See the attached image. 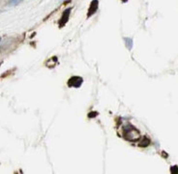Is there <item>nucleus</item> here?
Returning a JSON list of instances; mask_svg holds the SVG:
<instances>
[{"label":"nucleus","instance_id":"obj_3","mask_svg":"<svg viewBox=\"0 0 178 174\" xmlns=\"http://www.w3.org/2000/svg\"><path fill=\"white\" fill-rule=\"evenodd\" d=\"M72 9L71 8H68L67 10H65L62 14V16H61L60 20H59V26L62 27L63 25H65V24L68 23L69 20V18H70V13H71Z\"/></svg>","mask_w":178,"mask_h":174},{"label":"nucleus","instance_id":"obj_6","mask_svg":"<svg viewBox=\"0 0 178 174\" xmlns=\"http://www.w3.org/2000/svg\"><path fill=\"white\" fill-rule=\"evenodd\" d=\"M124 41H125V45H126V48L128 49H132L133 45H134L133 39L132 38H124Z\"/></svg>","mask_w":178,"mask_h":174},{"label":"nucleus","instance_id":"obj_9","mask_svg":"<svg viewBox=\"0 0 178 174\" xmlns=\"http://www.w3.org/2000/svg\"><path fill=\"white\" fill-rule=\"evenodd\" d=\"M98 115V113L97 112H95V111H93V112H90L88 114V117L89 118H93V117H96V116Z\"/></svg>","mask_w":178,"mask_h":174},{"label":"nucleus","instance_id":"obj_7","mask_svg":"<svg viewBox=\"0 0 178 174\" xmlns=\"http://www.w3.org/2000/svg\"><path fill=\"white\" fill-rule=\"evenodd\" d=\"M22 1H23V0H8V5L12 7H15V6H18L19 3H21Z\"/></svg>","mask_w":178,"mask_h":174},{"label":"nucleus","instance_id":"obj_4","mask_svg":"<svg viewBox=\"0 0 178 174\" xmlns=\"http://www.w3.org/2000/svg\"><path fill=\"white\" fill-rule=\"evenodd\" d=\"M98 5H99L98 0H92V1H91L90 6H89V9H88L87 16H93L94 14L97 12V10H98Z\"/></svg>","mask_w":178,"mask_h":174},{"label":"nucleus","instance_id":"obj_11","mask_svg":"<svg viewBox=\"0 0 178 174\" xmlns=\"http://www.w3.org/2000/svg\"><path fill=\"white\" fill-rule=\"evenodd\" d=\"M0 13H1V10H0Z\"/></svg>","mask_w":178,"mask_h":174},{"label":"nucleus","instance_id":"obj_2","mask_svg":"<svg viewBox=\"0 0 178 174\" xmlns=\"http://www.w3.org/2000/svg\"><path fill=\"white\" fill-rule=\"evenodd\" d=\"M83 82V79L81 76H71L70 78H69L68 81V86L70 87H75V88H79L81 86Z\"/></svg>","mask_w":178,"mask_h":174},{"label":"nucleus","instance_id":"obj_1","mask_svg":"<svg viewBox=\"0 0 178 174\" xmlns=\"http://www.w3.org/2000/svg\"><path fill=\"white\" fill-rule=\"evenodd\" d=\"M123 132L124 137L129 140V141H137V140L140 139V131L132 125H128L127 127H125Z\"/></svg>","mask_w":178,"mask_h":174},{"label":"nucleus","instance_id":"obj_5","mask_svg":"<svg viewBox=\"0 0 178 174\" xmlns=\"http://www.w3.org/2000/svg\"><path fill=\"white\" fill-rule=\"evenodd\" d=\"M150 143H151V141H150V139H148V137L144 136L138 145H140V147H147L148 145H150Z\"/></svg>","mask_w":178,"mask_h":174},{"label":"nucleus","instance_id":"obj_8","mask_svg":"<svg viewBox=\"0 0 178 174\" xmlns=\"http://www.w3.org/2000/svg\"><path fill=\"white\" fill-rule=\"evenodd\" d=\"M170 172L172 174H177L178 173V166L177 165H173V166L170 167Z\"/></svg>","mask_w":178,"mask_h":174},{"label":"nucleus","instance_id":"obj_10","mask_svg":"<svg viewBox=\"0 0 178 174\" xmlns=\"http://www.w3.org/2000/svg\"><path fill=\"white\" fill-rule=\"evenodd\" d=\"M0 41H1V38H0Z\"/></svg>","mask_w":178,"mask_h":174}]
</instances>
